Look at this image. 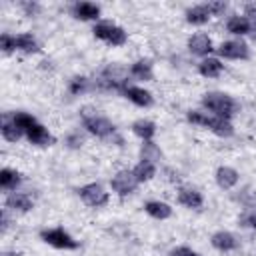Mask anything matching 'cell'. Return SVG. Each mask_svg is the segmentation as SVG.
Listing matches in <instances>:
<instances>
[{
	"mask_svg": "<svg viewBox=\"0 0 256 256\" xmlns=\"http://www.w3.org/2000/svg\"><path fill=\"white\" fill-rule=\"evenodd\" d=\"M210 114H206V112H198V110H190L188 114H186V120L188 122H192V124H198V126H206L208 128V124H210Z\"/></svg>",
	"mask_w": 256,
	"mask_h": 256,
	"instance_id": "cell-30",
	"label": "cell"
},
{
	"mask_svg": "<svg viewBox=\"0 0 256 256\" xmlns=\"http://www.w3.org/2000/svg\"><path fill=\"white\" fill-rule=\"evenodd\" d=\"M22 8H24V10H26V12H28V14L32 16V12L36 10V4H30V2H24V4H22Z\"/></svg>",
	"mask_w": 256,
	"mask_h": 256,
	"instance_id": "cell-37",
	"label": "cell"
},
{
	"mask_svg": "<svg viewBox=\"0 0 256 256\" xmlns=\"http://www.w3.org/2000/svg\"><path fill=\"white\" fill-rule=\"evenodd\" d=\"M224 70V64L218 60V58H204L200 64H198V72L204 76V78H218Z\"/></svg>",
	"mask_w": 256,
	"mask_h": 256,
	"instance_id": "cell-15",
	"label": "cell"
},
{
	"mask_svg": "<svg viewBox=\"0 0 256 256\" xmlns=\"http://www.w3.org/2000/svg\"><path fill=\"white\" fill-rule=\"evenodd\" d=\"M210 242H212V246H214L216 250H220V252H230V250H236V248H238L236 236H234L232 232H226V230L216 232Z\"/></svg>",
	"mask_w": 256,
	"mask_h": 256,
	"instance_id": "cell-12",
	"label": "cell"
},
{
	"mask_svg": "<svg viewBox=\"0 0 256 256\" xmlns=\"http://www.w3.org/2000/svg\"><path fill=\"white\" fill-rule=\"evenodd\" d=\"M130 74L138 80H152V62L148 58H140L130 66Z\"/></svg>",
	"mask_w": 256,
	"mask_h": 256,
	"instance_id": "cell-21",
	"label": "cell"
},
{
	"mask_svg": "<svg viewBox=\"0 0 256 256\" xmlns=\"http://www.w3.org/2000/svg\"><path fill=\"white\" fill-rule=\"evenodd\" d=\"M210 20V12L208 8L202 4V6H194L190 10H186V22L188 24H194V26H202Z\"/></svg>",
	"mask_w": 256,
	"mask_h": 256,
	"instance_id": "cell-22",
	"label": "cell"
},
{
	"mask_svg": "<svg viewBox=\"0 0 256 256\" xmlns=\"http://www.w3.org/2000/svg\"><path fill=\"white\" fill-rule=\"evenodd\" d=\"M238 180H240L238 172H236L234 168H230V166H220V168L216 170V184H218L220 188H224V190L234 188V186L238 184Z\"/></svg>",
	"mask_w": 256,
	"mask_h": 256,
	"instance_id": "cell-13",
	"label": "cell"
},
{
	"mask_svg": "<svg viewBox=\"0 0 256 256\" xmlns=\"http://www.w3.org/2000/svg\"><path fill=\"white\" fill-rule=\"evenodd\" d=\"M0 132H2V136L8 140V142H16L20 136H22V130L14 124V120H12V116H4L2 118V126H0Z\"/></svg>",
	"mask_w": 256,
	"mask_h": 256,
	"instance_id": "cell-23",
	"label": "cell"
},
{
	"mask_svg": "<svg viewBox=\"0 0 256 256\" xmlns=\"http://www.w3.org/2000/svg\"><path fill=\"white\" fill-rule=\"evenodd\" d=\"M12 120H14V124H16L22 132H26L32 124H36V118H34L32 114H28V112H14V114H12Z\"/></svg>",
	"mask_w": 256,
	"mask_h": 256,
	"instance_id": "cell-28",
	"label": "cell"
},
{
	"mask_svg": "<svg viewBox=\"0 0 256 256\" xmlns=\"http://www.w3.org/2000/svg\"><path fill=\"white\" fill-rule=\"evenodd\" d=\"M122 94H124L130 102H134L136 106H142V108H148V106H152V102H154L152 94H150L148 90L140 88V86H126Z\"/></svg>",
	"mask_w": 256,
	"mask_h": 256,
	"instance_id": "cell-9",
	"label": "cell"
},
{
	"mask_svg": "<svg viewBox=\"0 0 256 256\" xmlns=\"http://www.w3.org/2000/svg\"><path fill=\"white\" fill-rule=\"evenodd\" d=\"M66 144H68L70 148H80V146L84 144V138L80 136V132H72V134H68Z\"/></svg>",
	"mask_w": 256,
	"mask_h": 256,
	"instance_id": "cell-36",
	"label": "cell"
},
{
	"mask_svg": "<svg viewBox=\"0 0 256 256\" xmlns=\"http://www.w3.org/2000/svg\"><path fill=\"white\" fill-rule=\"evenodd\" d=\"M0 48L4 54H10L12 50H16V38H12L10 34H2L0 36Z\"/></svg>",
	"mask_w": 256,
	"mask_h": 256,
	"instance_id": "cell-32",
	"label": "cell"
},
{
	"mask_svg": "<svg viewBox=\"0 0 256 256\" xmlns=\"http://www.w3.org/2000/svg\"><path fill=\"white\" fill-rule=\"evenodd\" d=\"M208 128H210L216 136H220V138H228V136L234 134V126L230 124V120H226V118H218V116H212V118H210Z\"/></svg>",
	"mask_w": 256,
	"mask_h": 256,
	"instance_id": "cell-18",
	"label": "cell"
},
{
	"mask_svg": "<svg viewBox=\"0 0 256 256\" xmlns=\"http://www.w3.org/2000/svg\"><path fill=\"white\" fill-rule=\"evenodd\" d=\"M206 8H208V12H210V16H218V14H222L224 10H226V2L224 0H216V2H208V4H204Z\"/></svg>",
	"mask_w": 256,
	"mask_h": 256,
	"instance_id": "cell-33",
	"label": "cell"
},
{
	"mask_svg": "<svg viewBox=\"0 0 256 256\" xmlns=\"http://www.w3.org/2000/svg\"><path fill=\"white\" fill-rule=\"evenodd\" d=\"M68 90H70V94H74V96L86 92V90H88V78H84V76H74V78L70 80V84H68Z\"/></svg>",
	"mask_w": 256,
	"mask_h": 256,
	"instance_id": "cell-29",
	"label": "cell"
},
{
	"mask_svg": "<svg viewBox=\"0 0 256 256\" xmlns=\"http://www.w3.org/2000/svg\"><path fill=\"white\" fill-rule=\"evenodd\" d=\"M40 238L54 246V248H60V250H76L78 248V242L64 230V228H50V230H42L40 232Z\"/></svg>",
	"mask_w": 256,
	"mask_h": 256,
	"instance_id": "cell-3",
	"label": "cell"
},
{
	"mask_svg": "<svg viewBox=\"0 0 256 256\" xmlns=\"http://www.w3.org/2000/svg\"><path fill=\"white\" fill-rule=\"evenodd\" d=\"M92 32H94V36H96L98 40H104V42H108V44H112V46H122V44L126 42V32H124V28H120V26H116V24H112V22H98Z\"/></svg>",
	"mask_w": 256,
	"mask_h": 256,
	"instance_id": "cell-2",
	"label": "cell"
},
{
	"mask_svg": "<svg viewBox=\"0 0 256 256\" xmlns=\"http://www.w3.org/2000/svg\"><path fill=\"white\" fill-rule=\"evenodd\" d=\"M132 132L138 136V138H142V142H146V140H152L154 138V134H156V124L154 122H150V120H136L134 124H132Z\"/></svg>",
	"mask_w": 256,
	"mask_h": 256,
	"instance_id": "cell-19",
	"label": "cell"
},
{
	"mask_svg": "<svg viewBox=\"0 0 256 256\" xmlns=\"http://www.w3.org/2000/svg\"><path fill=\"white\" fill-rule=\"evenodd\" d=\"M134 176H136V180L138 182H148L150 178H154V174H156V166L152 164V162H148V160H140L136 166H134Z\"/></svg>",
	"mask_w": 256,
	"mask_h": 256,
	"instance_id": "cell-24",
	"label": "cell"
},
{
	"mask_svg": "<svg viewBox=\"0 0 256 256\" xmlns=\"http://www.w3.org/2000/svg\"><path fill=\"white\" fill-rule=\"evenodd\" d=\"M178 202L186 208H200L204 204V198L196 188H180L178 190Z\"/></svg>",
	"mask_w": 256,
	"mask_h": 256,
	"instance_id": "cell-14",
	"label": "cell"
},
{
	"mask_svg": "<svg viewBox=\"0 0 256 256\" xmlns=\"http://www.w3.org/2000/svg\"><path fill=\"white\" fill-rule=\"evenodd\" d=\"M20 180H22V176L16 170H10V168L0 170V188L2 190H14L20 184Z\"/></svg>",
	"mask_w": 256,
	"mask_h": 256,
	"instance_id": "cell-25",
	"label": "cell"
},
{
	"mask_svg": "<svg viewBox=\"0 0 256 256\" xmlns=\"http://www.w3.org/2000/svg\"><path fill=\"white\" fill-rule=\"evenodd\" d=\"M24 134H26V138H28L32 144H36V146H50V144L54 142V138L50 136V132H48L42 124H38V122L32 124Z\"/></svg>",
	"mask_w": 256,
	"mask_h": 256,
	"instance_id": "cell-11",
	"label": "cell"
},
{
	"mask_svg": "<svg viewBox=\"0 0 256 256\" xmlns=\"http://www.w3.org/2000/svg\"><path fill=\"white\" fill-rule=\"evenodd\" d=\"M110 184H112V190H114L116 194L126 196V194H130V192H134L140 182L136 180V176H134L132 170H120V172H116V176L110 180Z\"/></svg>",
	"mask_w": 256,
	"mask_h": 256,
	"instance_id": "cell-6",
	"label": "cell"
},
{
	"mask_svg": "<svg viewBox=\"0 0 256 256\" xmlns=\"http://www.w3.org/2000/svg\"><path fill=\"white\" fill-rule=\"evenodd\" d=\"M188 50L194 54V56H208L212 52V40L208 34L204 32H198L194 36L188 38Z\"/></svg>",
	"mask_w": 256,
	"mask_h": 256,
	"instance_id": "cell-8",
	"label": "cell"
},
{
	"mask_svg": "<svg viewBox=\"0 0 256 256\" xmlns=\"http://www.w3.org/2000/svg\"><path fill=\"white\" fill-rule=\"evenodd\" d=\"M140 156H142V160H148V162L154 164V162H158L162 158V152H160V148L152 140H146L142 144V148H140Z\"/></svg>",
	"mask_w": 256,
	"mask_h": 256,
	"instance_id": "cell-27",
	"label": "cell"
},
{
	"mask_svg": "<svg viewBox=\"0 0 256 256\" xmlns=\"http://www.w3.org/2000/svg\"><path fill=\"white\" fill-rule=\"evenodd\" d=\"M6 208H12V210H18V212H28L32 208V200L28 194H22V192H12L6 196Z\"/></svg>",
	"mask_w": 256,
	"mask_h": 256,
	"instance_id": "cell-16",
	"label": "cell"
},
{
	"mask_svg": "<svg viewBox=\"0 0 256 256\" xmlns=\"http://www.w3.org/2000/svg\"><path fill=\"white\" fill-rule=\"evenodd\" d=\"M16 48L26 52V54H36L40 48H38V42L32 34H18L16 36Z\"/></svg>",
	"mask_w": 256,
	"mask_h": 256,
	"instance_id": "cell-26",
	"label": "cell"
},
{
	"mask_svg": "<svg viewBox=\"0 0 256 256\" xmlns=\"http://www.w3.org/2000/svg\"><path fill=\"white\" fill-rule=\"evenodd\" d=\"M244 18L248 20L250 28L256 30V4H248V6L244 8Z\"/></svg>",
	"mask_w": 256,
	"mask_h": 256,
	"instance_id": "cell-34",
	"label": "cell"
},
{
	"mask_svg": "<svg viewBox=\"0 0 256 256\" xmlns=\"http://www.w3.org/2000/svg\"><path fill=\"white\" fill-rule=\"evenodd\" d=\"M218 54L230 60H246L250 56V50H248V44L242 40H228L218 46Z\"/></svg>",
	"mask_w": 256,
	"mask_h": 256,
	"instance_id": "cell-7",
	"label": "cell"
},
{
	"mask_svg": "<svg viewBox=\"0 0 256 256\" xmlns=\"http://www.w3.org/2000/svg\"><path fill=\"white\" fill-rule=\"evenodd\" d=\"M72 16L78 20H98L100 18V6L92 2H76L72 6Z\"/></svg>",
	"mask_w": 256,
	"mask_h": 256,
	"instance_id": "cell-10",
	"label": "cell"
},
{
	"mask_svg": "<svg viewBox=\"0 0 256 256\" xmlns=\"http://www.w3.org/2000/svg\"><path fill=\"white\" fill-rule=\"evenodd\" d=\"M202 106L206 110L212 112V116H218V118H226L230 120L236 112V102L232 96L224 94V92H206L202 96Z\"/></svg>",
	"mask_w": 256,
	"mask_h": 256,
	"instance_id": "cell-1",
	"label": "cell"
},
{
	"mask_svg": "<svg viewBox=\"0 0 256 256\" xmlns=\"http://www.w3.org/2000/svg\"><path fill=\"white\" fill-rule=\"evenodd\" d=\"M84 128L90 132V134H94V136H98V138H110L114 132H116V128H114V124L108 120V118H104V116H100V114H96V116H90V118H86L84 120Z\"/></svg>",
	"mask_w": 256,
	"mask_h": 256,
	"instance_id": "cell-5",
	"label": "cell"
},
{
	"mask_svg": "<svg viewBox=\"0 0 256 256\" xmlns=\"http://www.w3.org/2000/svg\"><path fill=\"white\" fill-rule=\"evenodd\" d=\"M168 256H200V254L194 252V250L188 248V246H178V248H172Z\"/></svg>",
	"mask_w": 256,
	"mask_h": 256,
	"instance_id": "cell-35",
	"label": "cell"
},
{
	"mask_svg": "<svg viewBox=\"0 0 256 256\" xmlns=\"http://www.w3.org/2000/svg\"><path fill=\"white\" fill-rule=\"evenodd\" d=\"M0 256H20V254H16V252H2Z\"/></svg>",
	"mask_w": 256,
	"mask_h": 256,
	"instance_id": "cell-38",
	"label": "cell"
},
{
	"mask_svg": "<svg viewBox=\"0 0 256 256\" xmlns=\"http://www.w3.org/2000/svg\"><path fill=\"white\" fill-rule=\"evenodd\" d=\"M238 222H240V226H244V228H256V208L246 210V212L238 218Z\"/></svg>",
	"mask_w": 256,
	"mask_h": 256,
	"instance_id": "cell-31",
	"label": "cell"
},
{
	"mask_svg": "<svg viewBox=\"0 0 256 256\" xmlns=\"http://www.w3.org/2000/svg\"><path fill=\"white\" fill-rule=\"evenodd\" d=\"M78 194L92 208H100V206H106L108 204V192L100 184H86V186H82L78 190Z\"/></svg>",
	"mask_w": 256,
	"mask_h": 256,
	"instance_id": "cell-4",
	"label": "cell"
},
{
	"mask_svg": "<svg viewBox=\"0 0 256 256\" xmlns=\"http://www.w3.org/2000/svg\"><path fill=\"white\" fill-rule=\"evenodd\" d=\"M226 30L230 32V34H234V36H244V34H248L252 28H250V24H248V20L244 18V16H230L228 18V22H226Z\"/></svg>",
	"mask_w": 256,
	"mask_h": 256,
	"instance_id": "cell-20",
	"label": "cell"
},
{
	"mask_svg": "<svg viewBox=\"0 0 256 256\" xmlns=\"http://www.w3.org/2000/svg\"><path fill=\"white\" fill-rule=\"evenodd\" d=\"M144 210H146V214H150V216L156 218V220H166V218L172 216V208H170L166 202H160V200H150V202H146V204H144Z\"/></svg>",
	"mask_w": 256,
	"mask_h": 256,
	"instance_id": "cell-17",
	"label": "cell"
}]
</instances>
